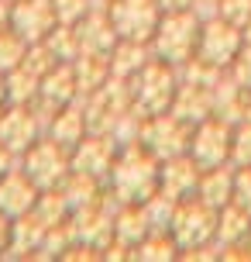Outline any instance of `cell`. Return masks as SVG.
<instances>
[{
  "label": "cell",
  "mask_w": 251,
  "mask_h": 262,
  "mask_svg": "<svg viewBox=\"0 0 251 262\" xmlns=\"http://www.w3.org/2000/svg\"><path fill=\"white\" fill-rule=\"evenodd\" d=\"M199 28H203V17H199L193 7H189V11L162 14L159 31H155V38H152V52H155V59L175 66V69L186 66L193 55H196Z\"/></svg>",
  "instance_id": "7a4b0ae2"
},
{
  "label": "cell",
  "mask_w": 251,
  "mask_h": 262,
  "mask_svg": "<svg viewBox=\"0 0 251 262\" xmlns=\"http://www.w3.org/2000/svg\"><path fill=\"white\" fill-rule=\"evenodd\" d=\"M11 217H7V214H4V210H0V249H4V245H7V238H11Z\"/></svg>",
  "instance_id": "4dcf8cb0"
},
{
  "label": "cell",
  "mask_w": 251,
  "mask_h": 262,
  "mask_svg": "<svg viewBox=\"0 0 251 262\" xmlns=\"http://www.w3.org/2000/svg\"><path fill=\"white\" fill-rule=\"evenodd\" d=\"M38 131H41L38 121H35V114L24 104H17L14 111H7L0 118V142L7 145L11 152H28L31 145L38 142Z\"/></svg>",
  "instance_id": "9a60e30c"
},
{
  "label": "cell",
  "mask_w": 251,
  "mask_h": 262,
  "mask_svg": "<svg viewBox=\"0 0 251 262\" xmlns=\"http://www.w3.org/2000/svg\"><path fill=\"white\" fill-rule=\"evenodd\" d=\"M159 169L162 162L141 142L120 145L117 162L107 176V190L114 193L117 204H145L148 196L159 190Z\"/></svg>",
  "instance_id": "6da1fadb"
},
{
  "label": "cell",
  "mask_w": 251,
  "mask_h": 262,
  "mask_svg": "<svg viewBox=\"0 0 251 262\" xmlns=\"http://www.w3.org/2000/svg\"><path fill=\"white\" fill-rule=\"evenodd\" d=\"M231 162H234V166H251V121H241V124H234Z\"/></svg>",
  "instance_id": "484cf974"
},
{
  "label": "cell",
  "mask_w": 251,
  "mask_h": 262,
  "mask_svg": "<svg viewBox=\"0 0 251 262\" xmlns=\"http://www.w3.org/2000/svg\"><path fill=\"white\" fill-rule=\"evenodd\" d=\"M100 4H107V0H100Z\"/></svg>",
  "instance_id": "e575fe53"
},
{
  "label": "cell",
  "mask_w": 251,
  "mask_h": 262,
  "mask_svg": "<svg viewBox=\"0 0 251 262\" xmlns=\"http://www.w3.org/2000/svg\"><path fill=\"white\" fill-rule=\"evenodd\" d=\"M162 7V14H172V11H189L193 7V0H155Z\"/></svg>",
  "instance_id": "f546056e"
},
{
  "label": "cell",
  "mask_w": 251,
  "mask_h": 262,
  "mask_svg": "<svg viewBox=\"0 0 251 262\" xmlns=\"http://www.w3.org/2000/svg\"><path fill=\"white\" fill-rule=\"evenodd\" d=\"M234 162H224V166H213V169H203L199 176V190L196 196H203L210 207H227L234 200Z\"/></svg>",
  "instance_id": "ac0fdd59"
},
{
  "label": "cell",
  "mask_w": 251,
  "mask_h": 262,
  "mask_svg": "<svg viewBox=\"0 0 251 262\" xmlns=\"http://www.w3.org/2000/svg\"><path fill=\"white\" fill-rule=\"evenodd\" d=\"M244 121H251V90H248V104H244Z\"/></svg>",
  "instance_id": "836d02e7"
},
{
  "label": "cell",
  "mask_w": 251,
  "mask_h": 262,
  "mask_svg": "<svg viewBox=\"0 0 251 262\" xmlns=\"http://www.w3.org/2000/svg\"><path fill=\"white\" fill-rule=\"evenodd\" d=\"M76 35H80V49L83 52H96V55H110V49L117 45V31L110 25V14H107V4H96L80 25H76Z\"/></svg>",
  "instance_id": "5bb4252c"
},
{
  "label": "cell",
  "mask_w": 251,
  "mask_h": 262,
  "mask_svg": "<svg viewBox=\"0 0 251 262\" xmlns=\"http://www.w3.org/2000/svg\"><path fill=\"white\" fill-rule=\"evenodd\" d=\"M231 145H234V124L210 114V118H203L193 128L189 156L199 162V169H213V166L231 162Z\"/></svg>",
  "instance_id": "ba28073f"
},
{
  "label": "cell",
  "mask_w": 251,
  "mask_h": 262,
  "mask_svg": "<svg viewBox=\"0 0 251 262\" xmlns=\"http://www.w3.org/2000/svg\"><path fill=\"white\" fill-rule=\"evenodd\" d=\"M217 217H220V210L210 207L203 196H186L175 207L169 231L183 252H193V249H203V245L217 242Z\"/></svg>",
  "instance_id": "277c9868"
},
{
  "label": "cell",
  "mask_w": 251,
  "mask_h": 262,
  "mask_svg": "<svg viewBox=\"0 0 251 262\" xmlns=\"http://www.w3.org/2000/svg\"><path fill=\"white\" fill-rule=\"evenodd\" d=\"M179 242L172 231H148L138 245H134V262H172L179 259Z\"/></svg>",
  "instance_id": "603a6c76"
},
{
  "label": "cell",
  "mask_w": 251,
  "mask_h": 262,
  "mask_svg": "<svg viewBox=\"0 0 251 262\" xmlns=\"http://www.w3.org/2000/svg\"><path fill=\"white\" fill-rule=\"evenodd\" d=\"M189 138H193V124H186L183 118H175L172 111L145 118L141 121V135H138V142L145 145L159 162L189 152Z\"/></svg>",
  "instance_id": "5b68a950"
},
{
  "label": "cell",
  "mask_w": 251,
  "mask_h": 262,
  "mask_svg": "<svg viewBox=\"0 0 251 262\" xmlns=\"http://www.w3.org/2000/svg\"><path fill=\"white\" fill-rule=\"evenodd\" d=\"M234 204L251 214V166H238L234 169Z\"/></svg>",
  "instance_id": "83f0119b"
},
{
  "label": "cell",
  "mask_w": 251,
  "mask_h": 262,
  "mask_svg": "<svg viewBox=\"0 0 251 262\" xmlns=\"http://www.w3.org/2000/svg\"><path fill=\"white\" fill-rule=\"evenodd\" d=\"M227 73H231V79H234L238 86L251 90V45H241V52L234 55V62L227 66Z\"/></svg>",
  "instance_id": "4316f807"
},
{
  "label": "cell",
  "mask_w": 251,
  "mask_h": 262,
  "mask_svg": "<svg viewBox=\"0 0 251 262\" xmlns=\"http://www.w3.org/2000/svg\"><path fill=\"white\" fill-rule=\"evenodd\" d=\"M107 14H110L117 38L148 41V45H152L162 21V7L155 0H107Z\"/></svg>",
  "instance_id": "8992f818"
},
{
  "label": "cell",
  "mask_w": 251,
  "mask_h": 262,
  "mask_svg": "<svg viewBox=\"0 0 251 262\" xmlns=\"http://www.w3.org/2000/svg\"><path fill=\"white\" fill-rule=\"evenodd\" d=\"M86 114H83V107L72 100V104H66V107H59L52 114V124H48V135H52L59 145H66L69 152L76 148V145L86 138Z\"/></svg>",
  "instance_id": "ffe728a7"
},
{
  "label": "cell",
  "mask_w": 251,
  "mask_h": 262,
  "mask_svg": "<svg viewBox=\"0 0 251 262\" xmlns=\"http://www.w3.org/2000/svg\"><path fill=\"white\" fill-rule=\"evenodd\" d=\"M220 17H227L231 25L244 28L251 17V0H220Z\"/></svg>",
  "instance_id": "f1b7e54d"
},
{
  "label": "cell",
  "mask_w": 251,
  "mask_h": 262,
  "mask_svg": "<svg viewBox=\"0 0 251 262\" xmlns=\"http://www.w3.org/2000/svg\"><path fill=\"white\" fill-rule=\"evenodd\" d=\"M11 25L17 35H24L31 45L35 41H45L48 31H52L59 21H55V7L52 0H17L11 11Z\"/></svg>",
  "instance_id": "8fae6325"
},
{
  "label": "cell",
  "mask_w": 251,
  "mask_h": 262,
  "mask_svg": "<svg viewBox=\"0 0 251 262\" xmlns=\"http://www.w3.org/2000/svg\"><path fill=\"white\" fill-rule=\"evenodd\" d=\"M52 7H55V21L59 25H80L96 4H90V0H52Z\"/></svg>",
  "instance_id": "d4e9b609"
},
{
  "label": "cell",
  "mask_w": 251,
  "mask_h": 262,
  "mask_svg": "<svg viewBox=\"0 0 251 262\" xmlns=\"http://www.w3.org/2000/svg\"><path fill=\"white\" fill-rule=\"evenodd\" d=\"M24 172L38 183V190H55L72 172V152H69L66 145H59L52 135L38 138L24 152Z\"/></svg>",
  "instance_id": "52a82bcc"
},
{
  "label": "cell",
  "mask_w": 251,
  "mask_h": 262,
  "mask_svg": "<svg viewBox=\"0 0 251 262\" xmlns=\"http://www.w3.org/2000/svg\"><path fill=\"white\" fill-rule=\"evenodd\" d=\"M241 35H244V45H251V17H248V25L241 28Z\"/></svg>",
  "instance_id": "1f68e13d"
},
{
  "label": "cell",
  "mask_w": 251,
  "mask_h": 262,
  "mask_svg": "<svg viewBox=\"0 0 251 262\" xmlns=\"http://www.w3.org/2000/svg\"><path fill=\"white\" fill-rule=\"evenodd\" d=\"M7 97V79H4V69H0V100Z\"/></svg>",
  "instance_id": "d6a6232c"
},
{
  "label": "cell",
  "mask_w": 251,
  "mask_h": 262,
  "mask_svg": "<svg viewBox=\"0 0 251 262\" xmlns=\"http://www.w3.org/2000/svg\"><path fill=\"white\" fill-rule=\"evenodd\" d=\"M152 45L148 41H128V38H120L114 49H110V76H120V79H131L138 76L141 69H145V62L152 59Z\"/></svg>",
  "instance_id": "d6986e66"
},
{
  "label": "cell",
  "mask_w": 251,
  "mask_h": 262,
  "mask_svg": "<svg viewBox=\"0 0 251 262\" xmlns=\"http://www.w3.org/2000/svg\"><path fill=\"white\" fill-rule=\"evenodd\" d=\"M117 152H120V142L114 135H104V131H86L76 148H72V169L76 172H86L93 180L107 183V176L117 162Z\"/></svg>",
  "instance_id": "30bf717a"
},
{
  "label": "cell",
  "mask_w": 251,
  "mask_h": 262,
  "mask_svg": "<svg viewBox=\"0 0 251 262\" xmlns=\"http://www.w3.org/2000/svg\"><path fill=\"white\" fill-rule=\"evenodd\" d=\"M172 114L196 128L203 118L213 114V86H199V83H183L179 79V90H175V100H172Z\"/></svg>",
  "instance_id": "2e32d148"
},
{
  "label": "cell",
  "mask_w": 251,
  "mask_h": 262,
  "mask_svg": "<svg viewBox=\"0 0 251 262\" xmlns=\"http://www.w3.org/2000/svg\"><path fill=\"white\" fill-rule=\"evenodd\" d=\"M175 90H179V69L162 59H148L145 69L131 76V97H134V111L141 118H152V114H165L172 111V100H175Z\"/></svg>",
  "instance_id": "3957f363"
},
{
  "label": "cell",
  "mask_w": 251,
  "mask_h": 262,
  "mask_svg": "<svg viewBox=\"0 0 251 262\" xmlns=\"http://www.w3.org/2000/svg\"><path fill=\"white\" fill-rule=\"evenodd\" d=\"M251 235V214L244 207H238L234 200L220 207V217H217V245L227 249V245H238V242H248Z\"/></svg>",
  "instance_id": "7402d4cb"
},
{
  "label": "cell",
  "mask_w": 251,
  "mask_h": 262,
  "mask_svg": "<svg viewBox=\"0 0 251 262\" xmlns=\"http://www.w3.org/2000/svg\"><path fill=\"white\" fill-rule=\"evenodd\" d=\"M38 183L28 176L24 169H7L0 176V210L7 217H21L38 204Z\"/></svg>",
  "instance_id": "7c38bea8"
},
{
  "label": "cell",
  "mask_w": 251,
  "mask_h": 262,
  "mask_svg": "<svg viewBox=\"0 0 251 262\" xmlns=\"http://www.w3.org/2000/svg\"><path fill=\"white\" fill-rule=\"evenodd\" d=\"M199 176H203L199 162L189 156V152H183V156H172V159H165V162H162V169H159V186L165 190V193L186 200V196H196Z\"/></svg>",
  "instance_id": "4fadbf2b"
},
{
  "label": "cell",
  "mask_w": 251,
  "mask_h": 262,
  "mask_svg": "<svg viewBox=\"0 0 251 262\" xmlns=\"http://www.w3.org/2000/svg\"><path fill=\"white\" fill-rule=\"evenodd\" d=\"M248 238H251V235H248Z\"/></svg>",
  "instance_id": "d590c367"
},
{
  "label": "cell",
  "mask_w": 251,
  "mask_h": 262,
  "mask_svg": "<svg viewBox=\"0 0 251 262\" xmlns=\"http://www.w3.org/2000/svg\"><path fill=\"white\" fill-rule=\"evenodd\" d=\"M72 73H76V83H80V97H90L110 79V59L96 52H80L72 59Z\"/></svg>",
  "instance_id": "44dd1931"
},
{
  "label": "cell",
  "mask_w": 251,
  "mask_h": 262,
  "mask_svg": "<svg viewBox=\"0 0 251 262\" xmlns=\"http://www.w3.org/2000/svg\"><path fill=\"white\" fill-rule=\"evenodd\" d=\"M148 231H155V228H152V217H148L145 204H120L117 214H114V242L134 249Z\"/></svg>",
  "instance_id": "e0dca14e"
},
{
  "label": "cell",
  "mask_w": 251,
  "mask_h": 262,
  "mask_svg": "<svg viewBox=\"0 0 251 262\" xmlns=\"http://www.w3.org/2000/svg\"><path fill=\"white\" fill-rule=\"evenodd\" d=\"M28 49H31V41L24 38V35H17V31H0V69L4 73H11V69H17V66L24 62Z\"/></svg>",
  "instance_id": "cb8c5ba5"
},
{
  "label": "cell",
  "mask_w": 251,
  "mask_h": 262,
  "mask_svg": "<svg viewBox=\"0 0 251 262\" xmlns=\"http://www.w3.org/2000/svg\"><path fill=\"white\" fill-rule=\"evenodd\" d=\"M241 45H244V35H241L238 25H231L227 17H207L203 21V28H199V45H196V55L199 59H207V62L220 66V69H227V66L234 62V55L241 52Z\"/></svg>",
  "instance_id": "9c48e42d"
}]
</instances>
